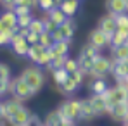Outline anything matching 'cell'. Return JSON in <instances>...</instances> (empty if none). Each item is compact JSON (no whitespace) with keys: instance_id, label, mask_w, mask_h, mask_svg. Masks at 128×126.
Returning <instances> with one entry per match:
<instances>
[{"instance_id":"6da1fadb","label":"cell","mask_w":128,"mask_h":126,"mask_svg":"<svg viewBox=\"0 0 128 126\" xmlns=\"http://www.w3.org/2000/svg\"><path fill=\"white\" fill-rule=\"evenodd\" d=\"M19 76H21L22 80L31 86V90H33L35 93H38V92L43 88V85H45V73H43L42 67L36 66V64L24 67Z\"/></svg>"},{"instance_id":"7a4b0ae2","label":"cell","mask_w":128,"mask_h":126,"mask_svg":"<svg viewBox=\"0 0 128 126\" xmlns=\"http://www.w3.org/2000/svg\"><path fill=\"white\" fill-rule=\"evenodd\" d=\"M9 93H10V97H14V99H18V100H21V102H26V100L33 99V97L36 95V93L31 90V86L26 83L21 76L12 78V80L9 81Z\"/></svg>"},{"instance_id":"3957f363","label":"cell","mask_w":128,"mask_h":126,"mask_svg":"<svg viewBox=\"0 0 128 126\" xmlns=\"http://www.w3.org/2000/svg\"><path fill=\"white\" fill-rule=\"evenodd\" d=\"M59 112L62 114L64 119L68 121H80V111H82V105H80V100L74 99V97H69L66 99L64 102H61V105L57 107Z\"/></svg>"},{"instance_id":"277c9868","label":"cell","mask_w":128,"mask_h":126,"mask_svg":"<svg viewBox=\"0 0 128 126\" xmlns=\"http://www.w3.org/2000/svg\"><path fill=\"white\" fill-rule=\"evenodd\" d=\"M104 100L107 104V109L111 105L116 104H123V102H128V92L121 86V85H116V86H109L106 92L102 93Z\"/></svg>"},{"instance_id":"5b68a950","label":"cell","mask_w":128,"mask_h":126,"mask_svg":"<svg viewBox=\"0 0 128 126\" xmlns=\"http://www.w3.org/2000/svg\"><path fill=\"white\" fill-rule=\"evenodd\" d=\"M111 67H112V57H106V55L99 54L94 61V67L90 71V76L92 78H106L111 73Z\"/></svg>"},{"instance_id":"8992f818","label":"cell","mask_w":128,"mask_h":126,"mask_svg":"<svg viewBox=\"0 0 128 126\" xmlns=\"http://www.w3.org/2000/svg\"><path fill=\"white\" fill-rule=\"evenodd\" d=\"M10 50L19 57H26L30 50V43L26 42V36H22L19 31H16V28H14V36L10 42Z\"/></svg>"},{"instance_id":"52a82bcc","label":"cell","mask_w":128,"mask_h":126,"mask_svg":"<svg viewBox=\"0 0 128 126\" xmlns=\"http://www.w3.org/2000/svg\"><path fill=\"white\" fill-rule=\"evenodd\" d=\"M107 116H109L112 121H116V123H125L128 119V102L111 105V107L107 109Z\"/></svg>"},{"instance_id":"ba28073f","label":"cell","mask_w":128,"mask_h":126,"mask_svg":"<svg viewBox=\"0 0 128 126\" xmlns=\"http://www.w3.org/2000/svg\"><path fill=\"white\" fill-rule=\"evenodd\" d=\"M97 28H99L100 31H104L107 36L111 38V35L116 33V29H118L116 16H112V14H106V16H102V17L99 19V22H97Z\"/></svg>"},{"instance_id":"9c48e42d","label":"cell","mask_w":128,"mask_h":126,"mask_svg":"<svg viewBox=\"0 0 128 126\" xmlns=\"http://www.w3.org/2000/svg\"><path fill=\"white\" fill-rule=\"evenodd\" d=\"M88 43L100 50V48H104V47L109 45V36H107L104 31H100L99 28H95V29H92L88 33Z\"/></svg>"},{"instance_id":"30bf717a","label":"cell","mask_w":128,"mask_h":126,"mask_svg":"<svg viewBox=\"0 0 128 126\" xmlns=\"http://www.w3.org/2000/svg\"><path fill=\"white\" fill-rule=\"evenodd\" d=\"M104 5H106L107 14H112V16H121L128 12V5L125 0H106Z\"/></svg>"},{"instance_id":"8fae6325","label":"cell","mask_w":128,"mask_h":126,"mask_svg":"<svg viewBox=\"0 0 128 126\" xmlns=\"http://www.w3.org/2000/svg\"><path fill=\"white\" fill-rule=\"evenodd\" d=\"M30 118H31V111H30L26 105H22L21 109L9 119V125L10 126H26L28 121H30Z\"/></svg>"},{"instance_id":"7c38bea8","label":"cell","mask_w":128,"mask_h":126,"mask_svg":"<svg viewBox=\"0 0 128 126\" xmlns=\"http://www.w3.org/2000/svg\"><path fill=\"white\" fill-rule=\"evenodd\" d=\"M111 74L114 76L116 81L128 78V59L125 61H114L112 59V67H111Z\"/></svg>"},{"instance_id":"4fadbf2b","label":"cell","mask_w":128,"mask_h":126,"mask_svg":"<svg viewBox=\"0 0 128 126\" xmlns=\"http://www.w3.org/2000/svg\"><path fill=\"white\" fill-rule=\"evenodd\" d=\"M80 105H82V111H80V121H92L95 116V111L92 107V100L90 97L86 99H80Z\"/></svg>"},{"instance_id":"5bb4252c","label":"cell","mask_w":128,"mask_h":126,"mask_svg":"<svg viewBox=\"0 0 128 126\" xmlns=\"http://www.w3.org/2000/svg\"><path fill=\"white\" fill-rule=\"evenodd\" d=\"M22 105H24V104H22L21 100H18V99H14V97H12V99H7V100L4 102V114H5V121H9V119H10V118H12V116L21 109Z\"/></svg>"},{"instance_id":"9a60e30c","label":"cell","mask_w":128,"mask_h":126,"mask_svg":"<svg viewBox=\"0 0 128 126\" xmlns=\"http://www.w3.org/2000/svg\"><path fill=\"white\" fill-rule=\"evenodd\" d=\"M59 31H61V35H62V40L71 42L73 36H74V31H76V22L73 21V17H68V21L59 26Z\"/></svg>"},{"instance_id":"2e32d148","label":"cell","mask_w":128,"mask_h":126,"mask_svg":"<svg viewBox=\"0 0 128 126\" xmlns=\"http://www.w3.org/2000/svg\"><path fill=\"white\" fill-rule=\"evenodd\" d=\"M107 88H109V85H107L106 78H94L88 85V90L92 95H102Z\"/></svg>"},{"instance_id":"e0dca14e","label":"cell","mask_w":128,"mask_h":126,"mask_svg":"<svg viewBox=\"0 0 128 126\" xmlns=\"http://www.w3.org/2000/svg\"><path fill=\"white\" fill-rule=\"evenodd\" d=\"M90 100H92V107H94V111H95V116H97V118L107 114V104H106V100H104V97H102V95H92V97H90Z\"/></svg>"},{"instance_id":"ac0fdd59","label":"cell","mask_w":128,"mask_h":126,"mask_svg":"<svg viewBox=\"0 0 128 126\" xmlns=\"http://www.w3.org/2000/svg\"><path fill=\"white\" fill-rule=\"evenodd\" d=\"M57 90H59L62 95H66V97H74V93L80 90V86L74 83L71 78H68L62 85H59V86H57Z\"/></svg>"},{"instance_id":"d6986e66","label":"cell","mask_w":128,"mask_h":126,"mask_svg":"<svg viewBox=\"0 0 128 126\" xmlns=\"http://www.w3.org/2000/svg\"><path fill=\"white\" fill-rule=\"evenodd\" d=\"M59 7L62 9V12L68 17H73L78 12V9H80V2L78 0H62Z\"/></svg>"},{"instance_id":"ffe728a7","label":"cell","mask_w":128,"mask_h":126,"mask_svg":"<svg viewBox=\"0 0 128 126\" xmlns=\"http://www.w3.org/2000/svg\"><path fill=\"white\" fill-rule=\"evenodd\" d=\"M69 43L71 42H54V45L50 47V52H52V55L54 57H57V55H69Z\"/></svg>"},{"instance_id":"44dd1931","label":"cell","mask_w":128,"mask_h":126,"mask_svg":"<svg viewBox=\"0 0 128 126\" xmlns=\"http://www.w3.org/2000/svg\"><path fill=\"white\" fill-rule=\"evenodd\" d=\"M64 121L62 114L59 112V109H54V111H50L48 114H47V118H45V126H61V123Z\"/></svg>"},{"instance_id":"7402d4cb","label":"cell","mask_w":128,"mask_h":126,"mask_svg":"<svg viewBox=\"0 0 128 126\" xmlns=\"http://www.w3.org/2000/svg\"><path fill=\"white\" fill-rule=\"evenodd\" d=\"M95 57H88V55H78V67L83 74H90L92 67H94Z\"/></svg>"},{"instance_id":"603a6c76","label":"cell","mask_w":128,"mask_h":126,"mask_svg":"<svg viewBox=\"0 0 128 126\" xmlns=\"http://www.w3.org/2000/svg\"><path fill=\"white\" fill-rule=\"evenodd\" d=\"M45 14H47V16H48L54 22H56V24H59V26L68 21V16L62 12V9H61V7H54V9H50V10H48V12H45Z\"/></svg>"},{"instance_id":"cb8c5ba5","label":"cell","mask_w":128,"mask_h":126,"mask_svg":"<svg viewBox=\"0 0 128 126\" xmlns=\"http://www.w3.org/2000/svg\"><path fill=\"white\" fill-rule=\"evenodd\" d=\"M0 19L4 21V24L7 26V28H16L18 26V14L14 12V10H4L2 14H0Z\"/></svg>"},{"instance_id":"d4e9b609","label":"cell","mask_w":128,"mask_h":126,"mask_svg":"<svg viewBox=\"0 0 128 126\" xmlns=\"http://www.w3.org/2000/svg\"><path fill=\"white\" fill-rule=\"evenodd\" d=\"M43 52H45V47L40 45V43H35V45H30V50H28V55L26 57L33 64H36V61L40 59V55H42Z\"/></svg>"},{"instance_id":"484cf974","label":"cell","mask_w":128,"mask_h":126,"mask_svg":"<svg viewBox=\"0 0 128 126\" xmlns=\"http://www.w3.org/2000/svg\"><path fill=\"white\" fill-rule=\"evenodd\" d=\"M111 57L114 61H125L128 59V45H120V47H112L111 48Z\"/></svg>"},{"instance_id":"4316f807","label":"cell","mask_w":128,"mask_h":126,"mask_svg":"<svg viewBox=\"0 0 128 126\" xmlns=\"http://www.w3.org/2000/svg\"><path fill=\"white\" fill-rule=\"evenodd\" d=\"M128 40L126 35H123V33H120L118 29H116V33H112L111 35V38H109V47L112 48V47H120V45H125Z\"/></svg>"},{"instance_id":"83f0119b","label":"cell","mask_w":128,"mask_h":126,"mask_svg":"<svg viewBox=\"0 0 128 126\" xmlns=\"http://www.w3.org/2000/svg\"><path fill=\"white\" fill-rule=\"evenodd\" d=\"M68 57L69 55H57V57H54L50 62H48V66H47V69L48 71H56V69H62L64 64H66V61H68Z\"/></svg>"},{"instance_id":"f1b7e54d","label":"cell","mask_w":128,"mask_h":126,"mask_svg":"<svg viewBox=\"0 0 128 126\" xmlns=\"http://www.w3.org/2000/svg\"><path fill=\"white\" fill-rule=\"evenodd\" d=\"M69 78V73L66 71V69H56V71H52V80H54V83L56 86H59V85H62L66 80Z\"/></svg>"},{"instance_id":"f546056e","label":"cell","mask_w":128,"mask_h":126,"mask_svg":"<svg viewBox=\"0 0 128 126\" xmlns=\"http://www.w3.org/2000/svg\"><path fill=\"white\" fill-rule=\"evenodd\" d=\"M116 24H118V31L128 36V14L116 16Z\"/></svg>"},{"instance_id":"4dcf8cb0","label":"cell","mask_w":128,"mask_h":126,"mask_svg":"<svg viewBox=\"0 0 128 126\" xmlns=\"http://www.w3.org/2000/svg\"><path fill=\"white\" fill-rule=\"evenodd\" d=\"M12 36H14V28H7L5 31L0 33V47H10V42H12Z\"/></svg>"},{"instance_id":"1f68e13d","label":"cell","mask_w":128,"mask_h":126,"mask_svg":"<svg viewBox=\"0 0 128 126\" xmlns=\"http://www.w3.org/2000/svg\"><path fill=\"white\" fill-rule=\"evenodd\" d=\"M100 54V50L99 48H95L94 45H90V43L86 42L82 48H80V55H88V57H97Z\"/></svg>"},{"instance_id":"d6a6232c","label":"cell","mask_w":128,"mask_h":126,"mask_svg":"<svg viewBox=\"0 0 128 126\" xmlns=\"http://www.w3.org/2000/svg\"><path fill=\"white\" fill-rule=\"evenodd\" d=\"M30 31H33V33H36V35H42V33H45V26H43V19H35L33 17V21H31V24H30V28H28Z\"/></svg>"},{"instance_id":"836d02e7","label":"cell","mask_w":128,"mask_h":126,"mask_svg":"<svg viewBox=\"0 0 128 126\" xmlns=\"http://www.w3.org/2000/svg\"><path fill=\"white\" fill-rule=\"evenodd\" d=\"M38 43L43 45L45 48H50V47L54 45V38H52V35H50V33H47V31H45V33H42V35L38 36Z\"/></svg>"},{"instance_id":"e575fe53","label":"cell","mask_w":128,"mask_h":126,"mask_svg":"<svg viewBox=\"0 0 128 126\" xmlns=\"http://www.w3.org/2000/svg\"><path fill=\"white\" fill-rule=\"evenodd\" d=\"M38 7L42 9L43 12H48L50 9L59 7V3H57V0H38Z\"/></svg>"},{"instance_id":"d590c367","label":"cell","mask_w":128,"mask_h":126,"mask_svg":"<svg viewBox=\"0 0 128 126\" xmlns=\"http://www.w3.org/2000/svg\"><path fill=\"white\" fill-rule=\"evenodd\" d=\"M42 19H43V26H45V31H47V33H50V35H52L54 31H57V29H59V24H56V22L52 21L48 16H45V17H42Z\"/></svg>"},{"instance_id":"8d00e7d4","label":"cell","mask_w":128,"mask_h":126,"mask_svg":"<svg viewBox=\"0 0 128 126\" xmlns=\"http://www.w3.org/2000/svg\"><path fill=\"white\" fill-rule=\"evenodd\" d=\"M64 69L71 74V73H74V71H78L80 67H78V59H73V57H68V61L64 64Z\"/></svg>"},{"instance_id":"74e56055","label":"cell","mask_w":128,"mask_h":126,"mask_svg":"<svg viewBox=\"0 0 128 126\" xmlns=\"http://www.w3.org/2000/svg\"><path fill=\"white\" fill-rule=\"evenodd\" d=\"M0 80L10 81V67H9V64L0 62Z\"/></svg>"},{"instance_id":"f35d334b","label":"cell","mask_w":128,"mask_h":126,"mask_svg":"<svg viewBox=\"0 0 128 126\" xmlns=\"http://www.w3.org/2000/svg\"><path fill=\"white\" fill-rule=\"evenodd\" d=\"M31 21H33L31 14H28V16H18V26L19 28H30Z\"/></svg>"},{"instance_id":"ab89813d","label":"cell","mask_w":128,"mask_h":126,"mask_svg":"<svg viewBox=\"0 0 128 126\" xmlns=\"http://www.w3.org/2000/svg\"><path fill=\"white\" fill-rule=\"evenodd\" d=\"M69 78H71V80H73L74 83L78 85V86H82V83H83V80H85V74H83V73H82V71L78 69V71L71 73V74H69Z\"/></svg>"},{"instance_id":"60d3db41","label":"cell","mask_w":128,"mask_h":126,"mask_svg":"<svg viewBox=\"0 0 128 126\" xmlns=\"http://www.w3.org/2000/svg\"><path fill=\"white\" fill-rule=\"evenodd\" d=\"M31 7H28V5H16L14 7V12L18 14V16H28V14H31Z\"/></svg>"},{"instance_id":"b9f144b4","label":"cell","mask_w":128,"mask_h":126,"mask_svg":"<svg viewBox=\"0 0 128 126\" xmlns=\"http://www.w3.org/2000/svg\"><path fill=\"white\" fill-rule=\"evenodd\" d=\"M26 126H45V123H43L38 116L31 114V118H30V121H28V125H26Z\"/></svg>"},{"instance_id":"7bdbcfd3","label":"cell","mask_w":128,"mask_h":126,"mask_svg":"<svg viewBox=\"0 0 128 126\" xmlns=\"http://www.w3.org/2000/svg\"><path fill=\"white\" fill-rule=\"evenodd\" d=\"M16 5H28V7H36L38 5V0H16Z\"/></svg>"},{"instance_id":"ee69618b","label":"cell","mask_w":128,"mask_h":126,"mask_svg":"<svg viewBox=\"0 0 128 126\" xmlns=\"http://www.w3.org/2000/svg\"><path fill=\"white\" fill-rule=\"evenodd\" d=\"M38 36H40V35H36V33L30 31V33L26 35V42L30 43V45H35V43H38Z\"/></svg>"},{"instance_id":"f6af8a7d","label":"cell","mask_w":128,"mask_h":126,"mask_svg":"<svg viewBox=\"0 0 128 126\" xmlns=\"http://www.w3.org/2000/svg\"><path fill=\"white\" fill-rule=\"evenodd\" d=\"M5 93H9V81L0 80V97L5 95Z\"/></svg>"},{"instance_id":"bcb514c9","label":"cell","mask_w":128,"mask_h":126,"mask_svg":"<svg viewBox=\"0 0 128 126\" xmlns=\"http://www.w3.org/2000/svg\"><path fill=\"white\" fill-rule=\"evenodd\" d=\"M52 38H54V42H62V35H61V31H59V29L54 31V33H52Z\"/></svg>"},{"instance_id":"7dc6e473","label":"cell","mask_w":128,"mask_h":126,"mask_svg":"<svg viewBox=\"0 0 128 126\" xmlns=\"http://www.w3.org/2000/svg\"><path fill=\"white\" fill-rule=\"evenodd\" d=\"M61 126H76V123H74V121H68V119H64L62 123H61Z\"/></svg>"},{"instance_id":"c3c4849f","label":"cell","mask_w":128,"mask_h":126,"mask_svg":"<svg viewBox=\"0 0 128 126\" xmlns=\"http://www.w3.org/2000/svg\"><path fill=\"white\" fill-rule=\"evenodd\" d=\"M5 119V114H4V102H0V121Z\"/></svg>"},{"instance_id":"681fc988","label":"cell","mask_w":128,"mask_h":126,"mask_svg":"<svg viewBox=\"0 0 128 126\" xmlns=\"http://www.w3.org/2000/svg\"><path fill=\"white\" fill-rule=\"evenodd\" d=\"M5 29H7V26L4 24V21H2V19H0V33H2V31H5Z\"/></svg>"},{"instance_id":"f907efd6","label":"cell","mask_w":128,"mask_h":126,"mask_svg":"<svg viewBox=\"0 0 128 126\" xmlns=\"http://www.w3.org/2000/svg\"><path fill=\"white\" fill-rule=\"evenodd\" d=\"M121 126H128V121H125V123H121Z\"/></svg>"},{"instance_id":"816d5d0a","label":"cell","mask_w":128,"mask_h":126,"mask_svg":"<svg viewBox=\"0 0 128 126\" xmlns=\"http://www.w3.org/2000/svg\"><path fill=\"white\" fill-rule=\"evenodd\" d=\"M61 2H62V0H57V3H59V5H61Z\"/></svg>"},{"instance_id":"f5cc1de1","label":"cell","mask_w":128,"mask_h":126,"mask_svg":"<svg viewBox=\"0 0 128 126\" xmlns=\"http://www.w3.org/2000/svg\"><path fill=\"white\" fill-rule=\"evenodd\" d=\"M125 2H126V5H128V0H125Z\"/></svg>"},{"instance_id":"db71d44e","label":"cell","mask_w":128,"mask_h":126,"mask_svg":"<svg viewBox=\"0 0 128 126\" xmlns=\"http://www.w3.org/2000/svg\"><path fill=\"white\" fill-rule=\"evenodd\" d=\"M78 2H80V0H78Z\"/></svg>"}]
</instances>
